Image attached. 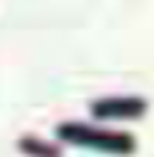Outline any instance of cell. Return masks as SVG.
Listing matches in <instances>:
<instances>
[{
	"mask_svg": "<svg viewBox=\"0 0 154 157\" xmlns=\"http://www.w3.org/2000/svg\"><path fill=\"white\" fill-rule=\"evenodd\" d=\"M18 148L21 151H27L30 157H60V151L53 148V145H44V142H39V140H21L18 142Z\"/></svg>",
	"mask_w": 154,
	"mask_h": 157,
	"instance_id": "3",
	"label": "cell"
},
{
	"mask_svg": "<svg viewBox=\"0 0 154 157\" xmlns=\"http://www.w3.org/2000/svg\"><path fill=\"white\" fill-rule=\"evenodd\" d=\"M142 107L145 101H137V98H110V101H98L92 107L95 116H101V119H113V116H139L142 113Z\"/></svg>",
	"mask_w": 154,
	"mask_h": 157,
	"instance_id": "2",
	"label": "cell"
},
{
	"mask_svg": "<svg viewBox=\"0 0 154 157\" xmlns=\"http://www.w3.org/2000/svg\"><path fill=\"white\" fill-rule=\"evenodd\" d=\"M60 136L71 140L77 145H92V148H104V151H130L133 142L128 136H116L107 131H92L86 124H60Z\"/></svg>",
	"mask_w": 154,
	"mask_h": 157,
	"instance_id": "1",
	"label": "cell"
}]
</instances>
